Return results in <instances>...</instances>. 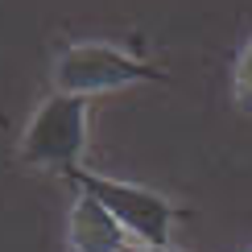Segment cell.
Listing matches in <instances>:
<instances>
[{
	"label": "cell",
	"mask_w": 252,
	"mask_h": 252,
	"mask_svg": "<svg viewBox=\"0 0 252 252\" xmlns=\"http://www.w3.org/2000/svg\"><path fill=\"white\" fill-rule=\"evenodd\" d=\"M87 116H91V99H83V95L54 91L50 99H41L37 112L25 124V132H21V145H17L21 165L54 170V174L83 170V157H87Z\"/></svg>",
	"instance_id": "obj_1"
},
{
	"label": "cell",
	"mask_w": 252,
	"mask_h": 252,
	"mask_svg": "<svg viewBox=\"0 0 252 252\" xmlns=\"http://www.w3.org/2000/svg\"><path fill=\"white\" fill-rule=\"evenodd\" d=\"M50 79H54V91L83 95V99L132 87V83H165V75L157 66L124 54L120 46H108V41H75V46L58 50Z\"/></svg>",
	"instance_id": "obj_2"
},
{
	"label": "cell",
	"mask_w": 252,
	"mask_h": 252,
	"mask_svg": "<svg viewBox=\"0 0 252 252\" xmlns=\"http://www.w3.org/2000/svg\"><path fill=\"white\" fill-rule=\"evenodd\" d=\"M66 178L116 219L132 244H170L174 207H170L165 194L149 190V186H136V182H120V178L95 174V170H75Z\"/></svg>",
	"instance_id": "obj_3"
},
{
	"label": "cell",
	"mask_w": 252,
	"mask_h": 252,
	"mask_svg": "<svg viewBox=\"0 0 252 252\" xmlns=\"http://www.w3.org/2000/svg\"><path fill=\"white\" fill-rule=\"evenodd\" d=\"M132 240L124 236V227L112 219L91 194H75L66 215V248L70 252H124Z\"/></svg>",
	"instance_id": "obj_4"
},
{
	"label": "cell",
	"mask_w": 252,
	"mask_h": 252,
	"mask_svg": "<svg viewBox=\"0 0 252 252\" xmlns=\"http://www.w3.org/2000/svg\"><path fill=\"white\" fill-rule=\"evenodd\" d=\"M232 99H236V108L252 112V37H248V46L240 50V58L232 66Z\"/></svg>",
	"instance_id": "obj_5"
},
{
	"label": "cell",
	"mask_w": 252,
	"mask_h": 252,
	"mask_svg": "<svg viewBox=\"0 0 252 252\" xmlns=\"http://www.w3.org/2000/svg\"><path fill=\"white\" fill-rule=\"evenodd\" d=\"M124 252H182V248H174V244H128Z\"/></svg>",
	"instance_id": "obj_6"
}]
</instances>
